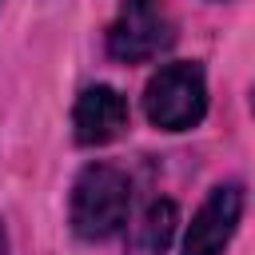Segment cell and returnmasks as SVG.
<instances>
[{"label": "cell", "instance_id": "6da1fadb", "mask_svg": "<svg viewBox=\"0 0 255 255\" xmlns=\"http://www.w3.org/2000/svg\"><path fill=\"white\" fill-rule=\"evenodd\" d=\"M131 211V179L128 171H120L116 163H88L76 183H72V203H68V219L72 231L88 243L112 239Z\"/></svg>", "mask_w": 255, "mask_h": 255}, {"label": "cell", "instance_id": "3957f363", "mask_svg": "<svg viewBox=\"0 0 255 255\" xmlns=\"http://www.w3.org/2000/svg\"><path fill=\"white\" fill-rule=\"evenodd\" d=\"M175 44V24L159 0H124L116 20L108 24V56L124 64L155 60Z\"/></svg>", "mask_w": 255, "mask_h": 255}, {"label": "cell", "instance_id": "8992f818", "mask_svg": "<svg viewBox=\"0 0 255 255\" xmlns=\"http://www.w3.org/2000/svg\"><path fill=\"white\" fill-rule=\"evenodd\" d=\"M175 227H179V207L171 199H151L139 211V219L131 223L124 255H167Z\"/></svg>", "mask_w": 255, "mask_h": 255}, {"label": "cell", "instance_id": "5b68a950", "mask_svg": "<svg viewBox=\"0 0 255 255\" xmlns=\"http://www.w3.org/2000/svg\"><path fill=\"white\" fill-rule=\"evenodd\" d=\"M128 100L108 88V84H92L80 92L76 108H72V131H76V143L84 147H100V143H112L128 131Z\"/></svg>", "mask_w": 255, "mask_h": 255}, {"label": "cell", "instance_id": "7a4b0ae2", "mask_svg": "<svg viewBox=\"0 0 255 255\" xmlns=\"http://www.w3.org/2000/svg\"><path fill=\"white\" fill-rule=\"evenodd\" d=\"M143 116L159 131H187L207 116V80L195 60L163 64L143 88Z\"/></svg>", "mask_w": 255, "mask_h": 255}, {"label": "cell", "instance_id": "52a82bcc", "mask_svg": "<svg viewBox=\"0 0 255 255\" xmlns=\"http://www.w3.org/2000/svg\"><path fill=\"white\" fill-rule=\"evenodd\" d=\"M0 255H8V231H4V223H0Z\"/></svg>", "mask_w": 255, "mask_h": 255}, {"label": "cell", "instance_id": "277c9868", "mask_svg": "<svg viewBox=\"0 0 255 255\" xmlns=\"http://www.w3.org/2000/svg\"><path fill=\"white\" fill-rule=\"evenodd\" d=\"M239 219H243V187L239 183L215 187L187 223L183 255H223L235 227H239Z\"/></svg>", "mask_w": 255, "mask_h": 255}]
</instances>
